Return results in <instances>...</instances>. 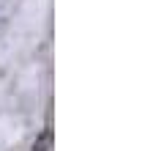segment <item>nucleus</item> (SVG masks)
<instances>
[{
	"label": "nucleus",
	"mask_w": 145,
	"mask_h": 151,
	"mask_svg": "<svg viewBox=\"0 0 145 151\" xmlns=\"http://www.w3.org/2000/svg\"><path fill=\"white\" fill-rule=\"evenodd\" d=\"M52 146V132L49 129H44L39 137H36V143H33V151H49Z\"/></svg>",
	"instance_id": "obj_1"
}]
</instances>
